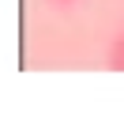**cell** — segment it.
Listing matches in <instances>:
<instances>
[{"label":"cell","mask_w":124,"mask_h":121,"mask_svg":"<svg viewBox=\"0 0 124 121\" xmlns=\"http://www.w3.org/2000/svg\"><path fill=\"white\" fill-rule=\"evenodd\" d=\"M113 68H124V30H120V38L113 45Z\"/></svg>","instance_id":"6da1fadb"}]
</instances>
